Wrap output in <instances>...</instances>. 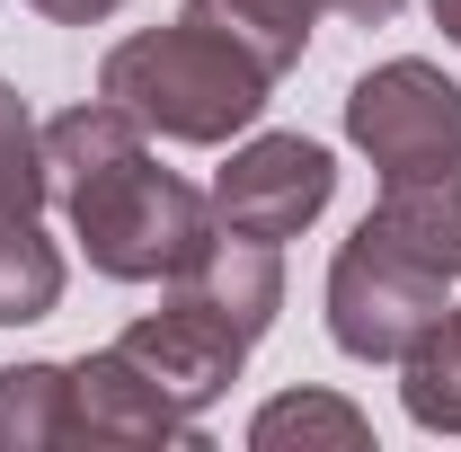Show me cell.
I'll use <instances>...</instances> for the list:
<instances>
[{"label":"cell","instance_id":"cell-1","mask_svg":"<svg viewBox=\"0 0 461 452\" xmlns=\"http://www.w3.org/2000/svg\"><path fill=\"white\" fill-rule=\"evenodd\" d=\"M45 177H54V204L80 240V258L115 284H177L222 240L213 195H195L177 169H160L142 124L115 98L62 107L45 124Z\"/></svg>","mask_w":461,"mask_h":452},{"label":"cell","instance_id":"cell-2","mask_svg":"<svg viewBox=\"0 0 461 452\" xmlns=\"http://www.w3.org/2000/svg\"><path fill=\"white\" fill-rule=\"evenodd\" d=\"M98 98H115V107L133 115L142 133H160V142L213 151V142L249 133V124L267 115L276 71L249 54L240 36H222V27H204V18L177 9L169 27L124 36V45L98 62Z\"/></svg>","mask_w":461,"mask_h":452},{"label":"cell","instance_id":"cell-3","mask_svg":"<svg viewBox=\"0 0 461 452\" xmlns=\"http://www.w3.org/2000/svg\"><path fill=\"white\" fill-rule=\"evenodd\" d=\"M444 302H453V284L426 276L400 249H382L373 231H346L338 258H329V338L355 364H400L444 320Z\"/></svg>","mask_w":461,"mask_h":452},{"label":"cell","instance_id":"cell-4","mask_svg":"<svg viewBox=\"0 0 461 452\" xmlns=\"http://www.w3.org/2000/svg\"><path fill=\"white\" fill-rule=\"evenodd\" d=\"M346 142L373 160L382 177H408V169H435L461 151V80L435 71V62H382L346 89Z\"/></svg>","mask_w":461,"mask_h":452},{"label":"cell","instance_id":"cell-5","mask_svg":"<svg viewBox=\"0 0 461 452\" xmlns=\"http://www.w3.org/2000/svg\"><path fill=\"white\" fill-rule=\"evenodd\" d=\"M249 346H258V338H249L240 320H222L195 284H169V302H160V311H142V320L115 338V355H124L151 391L169 399L177 417H204V408L240 382Z\"/></svg>","mask_w":461,"mask_h":452},{"label":"cell","instance_id":"cell-6","mask_svg":"<svg viewBox=\"0 0 461 452\" xmlns=\"http://www.w3.org/2000/svg\"><path fill=\"white\" fill-rule=\"evenodd\" d=\"M338 195V160L311 142V133H258L240 142L213 177V222L240 231V240H302V231L329 213Z\"/></svg>","mask_w":461,"mask_h":452},{"label":"cell","instance_id":"cell-7","mask_svg":"<svg viewBox=\"0 0 461 452\" xmlns=\"http://www.w3.org/2000/svg\"><path fill=\"white\" fill-rule=\"evenodd\" d=\"M355 231H373L382 249H400V258H417L426 276L461 284V151H453V160H435V169L382 177L373 213H364Z\"/></svg>","mask_w":461,"mask_h":452},{"label":"cell","instance_id":"cell-8","mask_svg":"<svg viewBox=\"0 0 461 452\" xmlns=\"http://www.w3.org/2000/svg\"><path fill=\"white\" fill-rule=\"evenodd\" d=\"M71 399H80V444H124V452L195 444V417H177V408L151 391L115 346H98V355L71 364Z\"/></svg>","mask_w":461,"mask_h":452},{"label":"cell","instance_id":"cell-9","mask_svg":"<svg viewBox=\"0 0 461 452\" xmlns=\"http://www.w3.org/2000/svg\"><path fill=\"white\" fill-rule=\"evenodd\" d=\"M400 9H408V0H186V18H204V27L240 36L249 54L276 71V80H285L293 62L311 54V27H320V18L382 27V18H400Z\"/></svg>","mask_w":461,"mask_h":452},{"label":"cell","instance_id":"cell-10","mask_svg":"<svg viewBox=\"0 0 461 452\" xmlns=\"http://www.w3.org/2000/svg\"><path fill=\"white\" fill-rule=\"evenodd\" d=\"M80 444L71 364H0V452H62Z\"/></svg>","mask_w":461,"mask_h":452},{"label":"cell","instance_id":"cell-11","mask_svg":"<svg viewBox=\"0 0 461 452\" xmlns=\"http://www.w3.org/2000/svg\"><path fill=\"white\" fill-rule=\"evenodd\" d=\"M249 444L258 452H311V444H329V452H364L373 444V417L355 408V399L338 391H285V399H267L258 417H249Z\"/></svg>","mask_w":461,"mask_h":452},{"label":"cell","instance_id":"cell-12","mask_svg":"<svg viewBox=\"0 0 461 452\" xmlns=\"http://www.w3.org/2000/svg\"><path fill=\"white\" fill-rule=\"evenodd\" d=\"M62 302V249L45 240L36 213H0V329L54 320Z\"/></svg>","mask_w":461,"mask_h":452},{"label":"cell","instance_id":"cell-13","mask_svg":"<svg viewBox=\"0 0 461 452\" xmlns=\"http://www.w3.org/2000/svg\"><path fill=\"white\" fill-rule=\"evenodd\" d=\"M400 399L426 435H461V302H444V320L400 355Z\"/></svg>","mask_w":461,"mask_h":452},{"label":"cell","instance_id":"cell-14","mask_svg":"<svg viewBox=\"0 0 461 452\" xmlns=\"http://www.w3.org/2000/svg\"><path fill=\"white\" fill-rule=\"evenodd\" d=\"M54 177H45V124L27 115V98L0 80V213H45Z\"/></svg>","mask_w":461,"mask_h":452},{"label":"cell","instance_id":"cell-15","mask_svg":"<svg viewBox=\"0 0 461 452\" xmlns=\"http://www.w3.org/2000/svg\"><path fill=\"white\" fill-rule=\"evenodd\" d=\"M36 18H54V27H98V18H115L124 0H27Z\"/></svg>","mask_w":461,"mask_h":452},{"label":"cell","instance_id":"cell-16","mask_svg":"<svg viewBox=\"0 0 461 452\" xmlns=\"http://www.w3.org/2000/svg\"><path fill=\"white\" fill-rule=\"evenodd\" d=\"M435 27H444V45H461V0H435Z\"/></svg>","mask_w":461,"mask_h":452}]
</instances>
